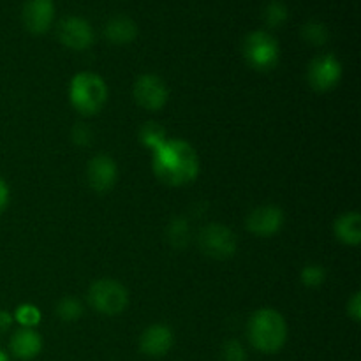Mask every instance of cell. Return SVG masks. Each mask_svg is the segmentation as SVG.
Instances as JSON below:
<instances>
[{
	"mask_svg": "<svg viewBox=\"0 0 361 361\" xmlns=\"http://www.w3.org/2000/svg\"><path fill=\"white\" fill-rule=\"evenodd\" d=\"M152 169L164 185L183 187L200 175V157L185 140H168L152 152Z\"/></svg>",
	"mask_w": 361,
	"mask_h": 361,
	"instance_id": "6da1fadb",
	"label": "cell"
},
{
	"mask_svg": "<svg viewBox=\"0 0 361 361\" xmlns=\"http://www.w3.org/2000/svg\"><path fill=\"white\" fill-rule=\"evenodd\" d=\"M247 337L254 349L263 355H275L288 342V323L279 310L259 309L247 323Z\"/></svg>",
	"mask_w": 361,
	"mask_h": 361,
	"instance_id": "7a4b0ae2",
	"label": "cell"
},
{
	"mask_svg": "<svg viewBox=\"0 0 361 361\" xmlns=\"http://www.w3.org/2000/svg\"><path fill=\"white\" fill-rule=\"evenodd\" d=\"M69 99L80 115L94 116L108 102V85L99 74L83 71L71 80Z\"/></svg>",
	"mask_w": 361,
	"mask_h": 361,
	"instance_id": "3957f363",
	"label": "cell"
},
{
	"mask_svg": "<svg viewBox=\"0 0 361 361\" xmlns=\"http://www.w3.org/2000/svg\"><path fill=\"white\" fill-rule=\"evenodd\" d=\"M88 303L104 316L122 314L129 305V291L115 279H99L88 288Z\"/></svg>",
	"mask_w": 361,
	"mask_h": 361,
	"instance_id": "277c9868",
	"label": "cell"
},
{
	"mask_svg": "<svg viewBox=\"0 0 361 361\" xmlns=\"http://www.w3.org/2000/svg\"><path fill=\"white\" fill-rule=\"evenodd\" d=\"M243 59L252 69L267 73L279 63L281 48L270 32L254 30L243 39Z\"/></svg>",
	"mask_w": 361,
	"mask_h": 361,
	"instance_id": "5b68a950",
	"label": "cell"
},
{
	"mask_svg": "<svg viewBox=\"0 0 361 361\" xmlns=\"http://www.w3.org/2000/svg\"><path fill=\"white\" fill-rule=\"evenodd\" d=\"M197 243H200L201 252L214 259H229L235 256L238 249L235 233L228 226L217 224V222H212L201 229Z\"/></svg>",
	"mask_w": 361,
	"mask_h": 361,
	"instance_id": "8992f818",
	"label": "cell"
},
{
	"mask_svg": "<svg viewBox=\"0 0 361 361\" xmlns=\"http://www.w3.org/2000/svg\"><path fill=\"white\" fill-rule=\"evenodd\" d=\"M342 74V63L334 53H323V55H317L312 62L309 63V69H307V80L309 85L316 92H330L341 83Z\"/></svg>",
	"mask_w": 361,
	"mask_h": 361,
	"instance_id": "52a82bcc",
	"label": "cell"
},
{
	"mask_svg": "<svg viewBox=\"0 0 361 361\" xmlns=\"http://www.w3.org/2000/svg\"><path fill=\"white\" fill-rule=\"evenodd\" d=\"M134 101L147 111H159L168 104L169 88L157 74H141L133 87Z\"/></svg>",
	"mask_w": 361,
	"mask_h": 361,
	"instance_id": "ba28073f",
	"label": "cell"
},
{
	"mask_svg": "<svg viewBox=\"0 0 361 361\" xmlns=\"http://www.w3.org/2000/svg\"><path fill=\"white\" fill-rule=\"evenodd\" d=\"M286 222L284 210L277 204H261L256 207L245 219V226L252 235L270 238L277 235Z\"/></svg>",
	"mask_w": 361,
	"mask_h": 361,
	"instance_id": "9c48e42d",
	"label": "cell"
},
{
	"mask_svg": "<svg viewBox=\"0 0 361 361\" xmlns=\"http://www.w3.org/2000/svg\"><path fill=\"white\" fill-rule=\"evenodd\" d=\"M59 39L67 48L83 51L94 44V28L85 18L67 16L59 25Z\"/></svg>",
	"mask_w": 361,
	"mask_h": 361,
	"instance_id": "30bf717a",
	"label": "cell"
},
{
	"mask_svg": "<svg viewBox=\"0 0 361 361\" xmlns=\"http://www.w3.org/2000/svg\"><path fill=\"white\" fill-rule=\"evenodd\" d=\"M87 180L92 190L99 194L108 192L115 187L116 180H118V166L109 155H95L87 166Z\"/></svg>",
	"mask_w": 361,
	"mask_h": 361,
	"instance_id": "8fae6325",
	"label": "cell"
},
{
	"mask_svg": "<svg viewBox=\"0 0 361 361\" xmlns=\"http://www.w3.org/2000/svg\"><path fill=\"white\" fill-rule=\"evenodd\" d=\"M175 344V335L168 324L155 323L150 324L140 337V349L145 356L161 358L171 351Z\"/></svg>",
	"mask_w": 361,
	"mask_h": 361,
	"instance_id": "7c38bea8",
	"label": "cell"
},
{
	"mask_svg": "<svg viewBox=\"0 0 361 361\" xmlns=\"http://www.w3.org/2000/svg\"><path fill=\"white\" fill-rule=\"evenodd\" d=\"M21 18L32 34H44L55 18V4L53 0H25Z\"/></svg>",
	"mask_w": 361,
	"mask_h": 361,
	"instance_id": "4fadbf2b",
	"label": "cell"
},
{
	"mask_svg": "<svg viewBox=\"0 0 361 361\" xmlns=\"http://www.w3.org/2000/svg\"><path fill=\"white\" fill-rule=\"evenodd\" d=\"M9 348L13 356L20 360H32L41 353L42 338L34 328H21L11 337Z\"/></svg>",
	"mask_w": 361,
	"mask_h": 361,
	"instance_id": "5bb4252c",
	"label": "cell"
},
{
	"mask_svg": "<svg viewBox=\"0 0 361 361\" xmlns=\"http://www.w3.org/2000/svg\"><path fill=\"white\" fill-rule=\"evenodd\" d=\"M104 35L113 44H129L137 37V25L127 14H115L106 21Z\"/></svg>",
	"mask_w": 361,
	"mask_h": 361,
	"instance_id": "9a60e30c",
	"label": "cell"
},
{
	"mask_svg": "<svg viewBox=\"0 0 361 361\" xmlns=\"http://www.w3.org/2000/svg\"><path fill=\"white\" fill-rule=\"evenodd\" d=\"M334 233L344 245L356 247L361 242V215L358 212H345L335 221Z\"/></svg>",
	"mask_w": 361,
	"mask_h": 361,
	"instance_id": "2e32d148",
	"label": "cell"
},
{
	"mask_svg": "<svg viewBox=\"0 0 361 361\" xmlns=\"http://www.w3.org/2000/svg\"><path fill=\"white\" fill-rule=\"evenodd\" d=\"M168 140H169L168 133H166V129L159 122L150 120V122H145L143 126H141L140 141L145 148H148V150L155 152Z\"/></svg>",
	"mask_w": 361,
	"mask_h": 361,
	"instance_id": "e0dca14e",
	"label": "cell"
},
{
	"mask_svg": "<svg viewBox=\"0 0 361 361\" xmlns=\"http://www.w3.org/2000/svg\"><path fill=\"white\" fill-rule=\"evenodd\" d=\"M264 23L270 28L282 27L289 18V9L282 0H270L263 11Z\"/></svg>",
	"mask_w": 361,
	"mask_h": 361,
	"instance_id": "ac0fdd59",
	"label": "cell"
},
{
	"mask_svg": "<svg viewBox=\"0 0 361 361\" xmlns=\"http://www.w3.org/2000/svg\"><path fill=\"white\" fill-rule=\"evenodd\" d=\"M56 316L66 323H74L83 316V303L74 296H63L59 303H56Z\"/></svg>",
	"mask_w": 361,
	"mask_h": 361,
	"instance_id": "d6986e66",
	"label": "cell"
},
{
	"mask_svg": "<svg viewBox=\"0 0 361 361\" xmlns=\"http://www.w3.org/2000/svg\"><path fill=\"white\" fill-rule=\"evenodd\" d=\"M302 35L307 42H310V44L323 46L326 44L328 39H330V30H328V27L323 21L310 20L302 27Z\"/></svg>",
	"mask_w": 361,
	"mask_h": 361,
	"instance_id": "ffe728a7",
	"label": "cell"
},
{
	"mask_svg": "<svg viewBox=\"0 0 361 361\" xmlns=\"http://www.w3.org/2000/svg\"><path fill=\"white\" fill-rule=\"evenodd\" d=\"M166 235H168V240L173 243V245L183 247L187 242H189V235H190L189 222L182 217L173 219V221L168 224Z\"/></svg>",
	"mask_w": 361,
	"mask_h": 361,
	"instance_id": "44dd1931",
	"label": "cell"
},
{
	"mask_svg": "<svg viewBox=\"0 0 361 361\" xmlns=\"http://www.w3.org/2000/svg\"><path fill=\"white\" fill-rule=\"evenodd\" d=\"M13 319H16V323H20L21 328H35L41 323L42 314L32 303H21L16 309V312H14Z\"/></svg>",
	"mask_w": 361,
	"mask_h": 361,
	"instance_id": "7402d4cb",
	"label": "cell"
},
{
	"mask_svg": "<svg viewBox=\"0 0 361 361\" xmlns=\"http://www.w3.org/2000/svg\"><path fill=\"white\" fill-rule=\"evenodd\" d=\"M300 281L307 288H319L326 281V270L321 264H307L300 271Z\"/></svg>",
	"mask_w": 361,
	"mask_h": 361,
	"instance_id": "603a6c76",
	"label": "cell"
},
{
	"mask_svg": "<svg viewBox=\"0 0 361 361\" xmlns=\"http://www.w3.org/2000/svg\"><path fill=\"white\" fill-rule=\"evenodd\" d=\"M221 360L222 361H247V351L242 345V342L235 341V338L224 342L221 351Z\"/></svg>",
	"mask_w": 361,
	"mask_h": 361,
	"instance_id": "cb8c5ba5",
	"label": "cell"
},
{
	"mask_svg": "<svg viewBox=\"0 0 361 361\" xmlns=\"http://www.w3.org/2000/svg\"><path fill=\"white\" fill-rule=\"evenodd\" d=\"M92 140V130L85 123H76L73 129V141L80 147H87Z\"/></svg>",
	"mask_w": 361,
	"mask_h": 361,
	"instance_id": "d4e9b609",
	"label": "cell"
},
{
	"mask_svg": "<svg viewBox=\"0 0 361 361\" xmlns=\"http://www.w3.org/2000/svg\"><path fill=\"white\" fill-rule=\"evenodd\" d=\"M348 316L351 317L355 323H360L361 321V293L356 291L355 295L351 296V300L348 302Z\"/></svg>",
	"mask_w": 361,
	"mask_h": 361,
	"instance_id": "484cf974",
	"label": "cell"
},
{
	"mask_svg": "<svg viewBox=\"0 0 361 361\" xmlns=\"http://www.w3.org/2000/svg\"><path fill=\"white\" fill-rule=\"evenodd\" d=\"M9 200H11L9 185H7L6 180L0 176V214H4V212H6V208L9 207Z\"/></svg>",
	"mask_w": 361,
	"mask_h": 361,
	"instance_id": "4316f807",
	"label": "cell"
},
{
	"mask_svg": "<svg viewBox=\"0 0 361 361\" xmlns=\"http://www.w3.org/2000/svg\"><path fill=\"white\" fill-rule=\"evenodd\" d=\"M13 321H14L13 316H11L7 310L0 309V338H2L4 335L11 330V324H13Z\"/></svg>",
	"mask_w": 361,
	"mask_h": 361,
	"instance_id": "83f0119b",
	"label": "cell"
},
{
	"mask_svg": "<svg viewBox=\"0 0 361 361\" xmlns=\"http://www.w3.org/2000/svg\"><path fill=\"white\" fill-rule=\"evenodd\" d=\"M0 361H11L9 356H7V353H4L2 349H0Z\"/></svg>",
	"mask_w": 361,
	"mask_h": 361,
	"instance_id": "f1b7e54d",
	"label": "cell"
}]
</instances>
